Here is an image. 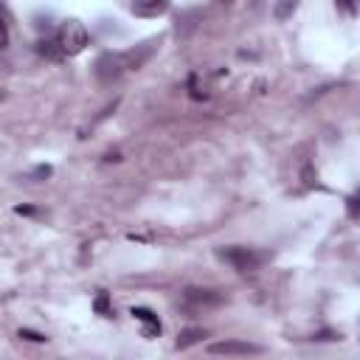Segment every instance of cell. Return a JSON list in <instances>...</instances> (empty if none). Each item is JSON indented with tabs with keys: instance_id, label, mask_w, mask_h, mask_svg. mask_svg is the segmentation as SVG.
I'll return each instance as SVG.
<instances>
[{
	"instance_id": "6da1fadb",
	"label": "cell",
	"mask_w": 360,
	"mask_h": 360,
	"mask_svg": "<svg viewBox=\"0 0 360 360\" xmlns=\"http://www.w3.org/2000/svg\"><path fill=\"white\" fill-rule=\"evenodd\" d=\"M152 54H155V42H143V45H135V48H127V51H107L96 59V77L104 85L116 82L124 74H132V70L143 68Z\"/></svg>"
},
{
	"instance_id": "7a4b0ae2",
	"label": "cell",
	"mask_w": 360,
	"mask_h": 360,
	"mask_svg": "<svg viewBox=\"0 0 360 360\" xmlns=\"http://www.w3.org/2000/svg\"><path fill=\"white\" fill-rule=\"evenodd\" d=\"M88 40H91V34H88V29H85L79 20H68V23H62L59 37H56V42H59V48H62L65 56H77V54H82L85 45H88Z\"/></svg>"
},
{
	"instance_id": "3957f363",
	"label": "cell",
	"mask_w": 360,
	"mask_h": 360,
	"mask_svg": "<svg viewBox=\"0 0 360 360\" xmlns=\"http://www.w3.org/2000/svg\"><path fill=\"white\" fill-rule=\"evenodd\" d=\"M217 256L223 259V262H228L234 270H240V273H251V270H256L259 265H262V253H256L253 248H242V245H234V248H220L217 251Z\"/></svg>"
},
{
	"instance_id": "277c9868",
	"label": "cell",
	"mask_w": 360,
	"mask_h": 360,
	"mask_svg": "<svg viewBox=\"0 0 360 360\" xmlns=\"http://www.w3.org/2000/svg\"><path fill=\"white\" fill-rule=\"evenodd\" d=\"M208 352L211 354H259L262 346L248 343V341H220V343H211Z\"/></svg>"
},
{
	"instance_id": "5b68a950",
	"label": "cell",
	"mask_w": 360,
	"mask_h": 360,
	"mask_svg": "<svg viewBox=\"0 0 360 360\" xmlns=\"http://www.w3.org/2000/svg\"><path fill=\"white\" fill-rule=\"evenodd\" d=\"M169 12V0H132L135 17H158Z\"/></svg>"
},
{
	"instance_id": "8992f818",
	"label": "cell",
	"mask_w": 360,
	"mask_h": 360,
	"mask_svg": "<svg viewBox=\"0 0 360 360\" xmlns=\"http://www.w3.org/2000/svg\"><path fill=\"white\" fill-rule=\"evenodd\" d=\"M132 318H138L143 324V338H158L161 335V321L152 310L147 307H132Z\"/></svg>"
},
{
	"instance_id": "52a82bcc",
	"label": "cell",
	"mask_w": 360,
	"mask_h": 360,
	"mask_svg": "<svg viewBox=\"0 0 360 360\" xmlns=\"http://www.w3.org/2000/svg\"><path fill=\"white\" fill-rule=\"evenodd\" d=\"M186 302L189 304H220L223 299L217 296V293H214V290H200V287H189V290H186Z\"/></svg>"
},
{
	"instance_id": "ba28073f",
	"label": "cell",
	"mask_w": 360,
	"mask_h": 360,
	"mask_svg": "<svg viewBox=\"0 0 360 360\" xmlns=\"http://www.w3.org/2000/svg\"><path fill=\"white\" fill-rule=\"evenodd\" d=\"M302 0H276V6H273V17L276 20H290L296 15Z\"/></svg>"
},
{
	"instance_id": "9c48e42d",
	"label": "cell",
	"mask_w": 360,
	"mask_h": 360,
	"mask_svg": "<svg viewBox=\"0 0 360 360\" xmlns=\"http://www.w3.org/2000/svg\"><path fill=\"white\" fill-rule=\"evenodd\" d=\"M37 54L45 56V59H51V62H59V59L65 56L56 40H40V42H37Z\"/></svg>"
},
{
	"instance_id": "30bf717a",
	"label": "cell",
	"mask_w": 360,
	"mask_h": 360,
	"mask_svg": "<svg viewBox=\"0 0 360 360\" xmlns=\"http://www.w3.org/2000/svg\"><path fill=\"white\" fill-rule=\"evenodd\" d=\"M200 338H205V332H203V329H183V332L178 335V343H175V346H178V349H189V346H191V343H197Z\"/></svg>"
},
{
	"instance_id": "8fae6325",
	"label": "cell",
	"mask_w": 360,
	"mask_h": 360,
	"mask_svg": "<svg viewBox=\"0 0 360 360\" xmlns=\"http://www.w3.org/2000/svg\"><path fill=\"white\" fill-rule=\"evenodd\" d=\"M93 307H96V313H99V315H110V299H107V293H104V290L96 296V304H93Z\"/></svg>"
},
{
	"instance_id": "7c38bea8",
	"label": "cell",
	"mask_w": 360,
	"mask_h": 360,
	"mask_svg": "<svg viewBox=\"0 0 360 360\" xmlns=\"http://www.w3.org/2000/svg\"><path fill=\"white\" fill-rule=\"evenodd\" d=\"M189 96H191V99H197V102H200V99H205V91H200V88H197V77H194V74L189 77Z\"/></svg>"
},
{
	"instance_id": "4fadbf2b",
	"label": "cell",
	"mask_w": 360,
	"mask_h": 360,
	"mask_svg": "<svg viewBox=\"0 0 360 360\" xmlns=\"http://www.w3.org/2000/svg\"><path fill=\"white\" fill-rule=\"evenodd\" d=\"M20 338H23V341H31V343H45V341H48L45 335H40V332H34V329H20Z\"/></svg>"
},
{
	"instance_id": "5bb4252c",
	"label": "cell",
	"mask_w": 360,
	"mask_h": 360,
	"mask_svg": "<svg viewBox=\"0 0 360 360\" xmlns=\"http://www.w3.org/2000/svg\"><path fill=\"white\" fill-rule=\"evenodd\" d=\"M6 45H9V23L0 15V48H6Z\"/></svg>"
},
{
	"instance_id": "9a60e30c",
	"label": "cell",
	"mask_w": 360,
	"mask_h": 360,
	"mask_svg": "<svg viewBox=\"0 0 360 360\" xmlns=\"http://www.w3.org/2000/svg\"><path fill=\"white\" fill-rule=\"evenodd\" d=\"M338 6H341L346 15H357V0H338Z\"/></svg>"
},
{
	"instance_id": "2e32d148",
	"label": "cell",
	"mask_w": 360,
	"mask_h": 360,
	"mask_svg": "<svg viewBox=\"0 0 360 360\" xmlns=\"http://www.w3.org/2000/svg\"><path fill=\"white\" fill-rule=\"evenodd\" d=\"M34 178H51V166H37L34 169Z\"/></svg>"
},
{
	"instance_id": "e0dca14e",
	"label": "cell",
	"mask_w": 360,
	"mask_h": 360,
	"mask_svg": "<svg viewBox=\"0 0 360 360\" xmlns=\"http://www.w3.org/2000/svg\"><path fill=\"white\" fill-rule=\"evenodd\" d=\"M15 211H17V214H26V217H31V214H37V211H34L31 205H17Z\"/></svg>"
},
{
	"instance_id": "ac0fdd59",
	"label": "cell",
	"mask_w": 360,
	"mask_h": 360,
	"mask_svg": "<svg viewBox=\"0 0 360 360\" xmlns=\"http://www.w3.org/2000/svg\"><path fill=\"white\" fill-rule=\"evenodd\" d=\"M349 214L357 217V197H349Z\"/></svg>"
},
{
	"instance_id": "d6986e66",
	"label": "cell",
	"mask_w": 360,
	"mask_h": 360,
	"mask_svg": "<svg viewBox=\"0 0 360 360\" xmlns=\"http://www.w3.org/2000/svg\"><path fill=\"white\" fill-rule=\"evenodd\" d=\"M304 183H307V186H313V169H310V166L304 169Z\"/></svg>"
},
{
	"instance_id": "ffe728a7",
	"label": "cell",
	"mask_w": 360,
	"mask_h": 360,
	"mask_svg": "<svg viewBox=\"0 0 360 360\" xmlns=\"http://www.w3.org/2000/svg\"><path fill=\"white\" fill-rule=\"evenodd\" d=\"M3 99H6V93H3V91H0V102H3Z\"/></svg>"
}]
</instances>
